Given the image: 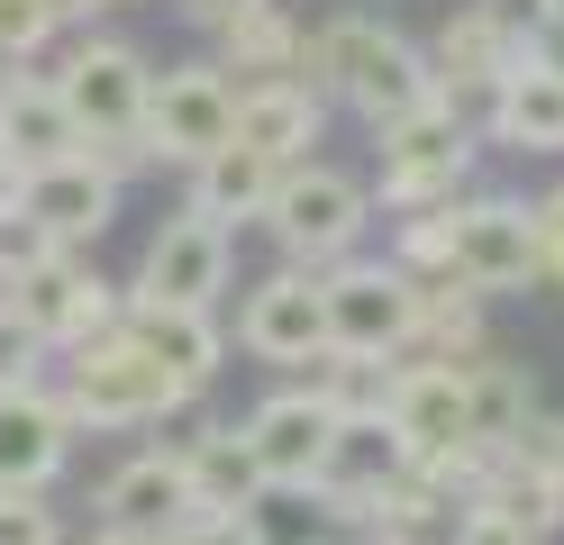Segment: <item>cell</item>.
Listing matches in <instances>:
<instances>
[{
    "mask_svg": "<svg viewBox=\"0 0 564 545\" xmlns=\"http://www.w3.org/2000/svg\"><path fill=\"white\" fill-rule=\"evenodd\" d=\"M46 363H55V355H46L37 337H28V327H19L10 309H0V391H28V382L46 373Z\"/></svg>",
    "mask_w": 564,
    "mask_h": 545,
    "instance_id": "obj_32",
    "label": "cell"
},
{
    "mask_svg": "<svg viewBox=\"0 0 564 545\" xmlns=\"http://www.w3.org/2000/svg\"><path fill=\"white\" fill-rule=\"evenodd\" d=\"M264 228H273V246L292 254L301 273H328V264H346V254L365 246L373 192L356 173H337V164H282L273 200H264Z\"/></svg>",
    "mask_w": 564,
    "mask_h": 545,
    "instance_id": "obj_2",
    "label": "cell"
},
{
    "mask_svg": "<svg viewBox=\"0 0 564 545\" xmlns=\"http://www.w3.org/2000/svg\"><path fill=\"white\" fill-rule=\"evenodd\" d=\"M273 173H282V164H264L256 145H219V155H200V164H192V200H183V209L219 218V228L237 237L246 218H264V200H273Z\"/></svg>",
    "mask_w": 564,
    "mask_h": 545,
    "instance_id": "obj_24",
    "label": "cell"
},
{
    "mask_svg": "<svg viewBox=\"0 0 564 545\" xmlns=\"http://www.w3.org/2000/svg\"><path fill=\"white\" fill-rule=\"evenodd\" d=\"M328 128V100L301 83V73H264V83L237 91V119H228V145H256L264 164H310V145Z\"/></svg>",
    "mask_w": 564,
    "mask_h": 545,
    "instance_id": "obj_16",
    "label": "cell"
},
{
    "mask_svg": "<svg viewBox=\"0 0 564 545\" xmlns=\"http://www.w3.org/2000/svg\"><path fill=\"white\" fill-rule=\"evenodd\" d=\"M37 10H46L55 28H83V19H91V0H37Z\"/></svg>",
    "mask_w": 564,
    "mask_h": 545,
    "instance_id": "obj_38",
    "label": "cell"
},
{
    "mask_svg": "<svg viewBox=\"0 0 564 545\" xmlns=\"http://www.w3.org/2000/svg\"><path fill=\"white\" fill-rule=\"evenodd\" d=\"M119 301H128V291H110V282L83 264V254H46V264H28V273H19L10 318H19L46 355H64V346L110 337V327H119Z\"/></svg>",
    "mask_w": 564,
    "mask_h": 545,
    "instance_id": "obj_8",
    "label": "cell"
},
{
    "mask_svg": "<svg viewBox=\"0 0 564 545\" xmlns=\"http://www.w3.org/2000/svg\"><path fill=\"white\" fill-rule=\"evenodd\" d=\"M228 119H237V83L219 64H164L147 83V109H137V137H147L155 164H200L228 145Z\"/></svg>",
    "mask_w": 564,
    "mask_h": 545,
    "instance_id": "obj_6",
    "label": "cell"
},
{
    "mask_svg": "<svg viewBox=\"0 0 564 545\" xmlns=\"http://www.w3.org/2000/svg\"><path fill=\"white\" fill-rule=\"evenodd\" d=\"M219 46H228V64L237 73H292V55H301V19L282 10V0H256V10H237L228 28H219Z\"/></svg>",
    "mask_w": 564,
    "mask_h": 545,
    "instance_id": "obj_27",
    "label": "cell"
},
{
    "mask_svg": "<svg viewBox=\"0 0 564 545\" xmlns=\"http://www.w3.org/2000/svg\"><path fill=\"white\" fill-rule=\"evenodd\" d=\"M382 137V200L392 209H437L455 200V182L474 173V119H465V100H419L410 119L392 128H373Z\"/></svg>",
    "mask_w": 564,
    "mask_h": 545,
    "instance_id": "obj_3",
    "label": "cell"
},
{
    "mask_svg": "<svg viewBox=\"0 0 564 545\" xmlns=\"http://www.w3.org/2000/svg\"><path fill=\"white\" fill-rule=\"evenodd\" d=\"M319 301H328V346L337 355H373V363H401L410 355V327H419V282L401 264H328L319 273Z\"/></svg>",
    "mask_w": 564,
    "mask_h": 545,
    "instance_id": "obj_5",
    "label": "cell"
},
{
    "mask_svg": "<svg viewBox=\"0 0 564 545\" xmlns=\"http://www.w3.org/2000/svg\"><path fill=\"white\" fill-rule=\"evenodd\" d=\"M455 291H538V228H528V200H465L446 209V273Z\"/></svg>",
    "mask_w": 564,
    "mask_h": 545,
    "instance_id": "obj_7",
    "label": "cell"
},
{
    "mask_svg": "<svg viewBox=\"0 0 564 545\" xmlns=\"http://www.w3.org/2000/svg\"><path fill=\"white\" fill-rule=\"evenodd\" d=\"M528 228H538V282L564 291V182H555L538 209H528Z\"/></svg>",
    "mask_w": 564,
    "mask_h": 545,
    "instance_id": "obj_33",
    "label": "cell"
},
{
    "mask_svg": "<svg viewBox=\"0 0 564 545\" xmlns=\"http://www.w3.org/2000/svg\"><path fill=\"white\" fill-rule=\"evenodd\" d=\"M301 391H319L337 418H365V410H382V391H392V363H373V355H310L301 363Z\"/></svg>",
    "mask_w": 564,
    "mask_h": 545,
    "instance_id": "obj_28",
    "label": "cell"
},
{
    "mask_svg": "<svg viewBox=\"0 0 564 545\" xmlns=\"http://www.w3.org/2000/svg\"><path fill=\"white\" fill-rule=\"evenodd\" d=\"M446 545H538V536H528V527H510L501 509H482V500H474L465 519H455V536H446Z\"/></svg>",
    "mask_w": 564,
    "mask_h": 545,
    "instance_id": "obj_36",
    "label": "cell"
},
{
    "mask_svg": "<svg viewBox=\"0 0 564 545\" xmlns=\"http://www.w3.org/2000/svg\"><path fill=\"white\" fill-rule=\"evenodd\" d=\"M173 10H183L192 28H228L237 10H256V0H173Z\"/></svg>",
    "mask_w": 564,
    "mask_h": 545,
    "instance_id": "obj_37",
    "label": "cell"
},
{
    "mask_svg": "<svg viewBox=\"0 0 564 545\" xmlns=\"http://www.w3.org/2000/svg\"><path fill=\"white\" fill-rule=\"evenodd\" d=\"M183 519H192V482H183V455L173 446L128 455L110 482H100V527H155V536H173Z\"/></svg>",
    "mask_w": 564,
    "mask_h": 545,
    "instance_id": "obj_19",
    "label": "cell"
},
{
    "mask_svg": "<svg viewBox=\"0 0 564 545\" xmlns=\"http://www.w3.org/2000/svg\"><path fill=\"white\" fill-rule=\"evenodd\" d=\"M510 455H528L538 472H555V482H564V418H528V427L510 436Z\"/></svg>",
    "mask_w": 564,
    "mask_h": 545,
    "instance_id": "obj_35",
    "label": "cell"
},
{
    "mask_svg": "<svg viewBox=\"0 0 564 545\" xmlns=\"http://www.w3.org/2000/svg\"><path fill=\"white\" fill-rule=\"evenodd\" d=\"M228 264H237V237L219 228V218H200V209H173L164 228L147 237V254H137V291H128V301L219 309V291H228Z\"/></svg>",
    "mask_w": 564,
    "mask_h": 545,
    "instance_id": "obj_9",
    "label": "cell"
},
{
    "mask_svg": "<svg viewBox=\"0 0 564 545\" xmlns=\"http://www.w3.org/2000/svg\"><path fill=\"white\" fill-rule=\"evenodd\" d=\"M365 545H373V536H365Z\"/></svg>",
    "mask_w": 564,
    "mask_h": 545,
    "instance_id": "obj_41",
    "label": "cell"
},
{
    "mask_svg": "<svg viewBox=\"0 0 564 545\" xmlns=\"http://www.w3.org/2000/svg\"><path fill=\"white\" fill-rule=\"evenodd\" d=\"M410 464H419V455L401 446V427L382 418V410H365V418H337V436H328L319 482H310V491H319V500L337 509V519H365V509H373L382 491H392Z\"/></svg>",
    "mask_w": 564,
    "mask_h": 545,
    "instance_id": "obj_15",
    "label": "cell"
},
{
    "mask_svg": "<svg viewBox=\"0 0 564 545\" xmlns=\"http://www.w3.org/2000/svg\"><path fill=\"white\" fill-rule=\"evenodd\" d=\"M292 73L319 100H346L365 128H392V119H410L419 100H437V73H429V55L410 46L401 28H382V19H328V28H301V55H292Z\"/></svg>",
    "mask_w": 564,
    "mask_h": 545,
    "instance_id": "obj_1",
    "label": "cell"
},
{
    "mask_svg": "<svg viewBox=\"0 0 564 545\" xmlns=\"http://www.w3.org/2000/svg\"><path fill=\"white\" fill-rule=\"evenodd\" d=\"M46 83H55L64 119H74L83 145H91V137H137V109H147V83H155V73H147L137 46H119V36H83Z\"/></svg>",
    "mask_w": 564,
    "mask_h": 545,
    "instance_id": "obj_11",
    "label": "cell"
},
{
    "mask_svg": "<svg viewBox=\"0 0 564 545\" xmlns=\"http://www.w3.org/2000/svg\"><path fill=\"white\" fill-rule=\"evenodd\" d=\"M528 418H538V391H528V373H519V363H501V355H474V363H465V427H474V446L501 455Z\"/></svg>",
    "mask_w": 564,
    "mask_h": 545,
    "instance_id": "obj_25",
    "label": "cell"
},
{
    "mask_svg": "<svg viewBox=\"0 0 564 545\" xmlns=\"http://www.w3.org/2000/svg\"><path fill=\"white\" fill-rule=\"evenodd\" d=\"M382 418L401 427V446L410 455H455V446H474V427H465V373H446V363H392V391H382Z\"/></svg>",
    "mask_w": 564,
    "mask_h": 545,
    "instance_id": "obj_18",
    "label": "cell"
},
{
    "mask_svg": "<svg viewBox=\"0 0 564 545\" xmlns=\"http://www.w3.org/2000/svg\"><path fill=\"white\" fill-rule=\"evenodd\" d=\"M91 10H147V0H91Z\"/></svg>",
    "mask_w": 564,
    "mask_h": 545,
    "instance_id": "obj_40",
    "label": "cell"
},
{
    "mask_svg": "<svg viewBox=\"0 0 564 545\" xmlns=\"http://www.w3.org/2000/svg\"><path fill=\"white\" fill-rule=\"evenodd\" d=\"M246 455H256V472H264V491H310L319 482V455H328V436H337V410L319 391H273V400H256L246 410Z\"/></svg>",
    "mask_w": 564,
    "mask_h": 545,
    "instance_id": "obj_12",
    "label": "cell"
},
{
    "mask_svg": "<svg viewBox=\"0 0 564 545\" xmlns=\"http://www.w3.org/2000/svg\"><path fill=\"white\" fill-rule=\"evenodd\" d=\"M510 64H519V55H510V36L491 28L482 0H465V10L437 28V46H429V73H437V91H446V100H482Z\"/></svg>",
    "mask_w": 564,
    "mask_h": 545,
    "instance_id": "obj_22",
    "label": "cell"
},
{
    "mask_svg": "<svg viewBox=\"0 0 564 545\" xmlns=\"http://www.w3.org/2000/svg\"><path fill=\"white\" fill-rule=\"evenodd\" d=\"M237 346L256 355V363H282V373H301L310 355H328V301H319V273L282 264L273 282H256V291H246V309H237Z\"/></svg>",
    "mask_w": 564,
    "mask_h": 545,
    "instance_id": "obj_13",
    "label": "cell"
},
{
    "mask_svg": "<svg viewBox=\"0 0 564 545\" xmlns=\"http://www.w3.org/2000/svg\"><path fill=\"white\" fill-rule=\"evenodd\" d=\"M474 500H482V509H501V519H510V527H528L538 545L564 527V482H555V472H538L528 455H510V446L482 464V491H474Z\"/></svg>",
    "mask_w": 564,
    "mask_h": 545,
    "instance_id": "obj_26",
    "label": "cell"
},
{
    "mask_svg": "<svg viewBox=\"0 0 564 545\" xmlns=\"http://www.w3.org/2000/svg\"><path fill=\"white\" fill-rule=\"evenodd\" d=\"M173 455H183V482H192V509H264V472L256 455H246V436L237 427H192V436H173Z\"/></svg>",
    "mask_w": 564,
    "mask_h": 545,
    "instance_id": "obj_21",
    "label": "cell"
},
{
    "mask_svg": "<svg viewBox=\"0 0 564 545\" xmlns=\"http://www.w3.org/2000/svg\"><path fill=\"white\" fill-rule=\"evenodd\" d=\"M10 218H28V228H37L55 254H83V246L119 218V182L74 145V155H55V164H28V173H19Z\"/></svg>",
    "mask_w": 564,
    "mask_h": 545,
    "instance_id": "obj_10",
    "label": "cell"
},
{
    "mask_svg": "<svg viewBox=\"0 0 564 545\" xmlns=\"http://www.w3.org/2000/svg\"><path fill=\"white\" fill-rule=\"evenodd\" d=\"M64 418L74 427H147V418H173L183 410V391H173L147 355H137L119 327L91 346H64Z\"/></svg>",
    "mask_w": 564,
    "mask_h": 545,
    "instance_id": "obj_4",
    "label": "cell"
},
{
    "mask_svg": "<svg viewBox=\"0 0 564 545\" xmlns=\"http://www.w3.org/2000/svg\"><path fill=\"white\" fill-rule=\"evenodd\" d=\"M46 36H55V19L37 10V0H0V64L46 55Z\"/></svg>",
    "mask_w": 564,
    "mask_h": 545,
    "instance_id": "obj_31",
    "label": "cell"
},
{
    "mask_svg": "<svg viewBox=\"0 0 564 545\" xmlns=\"http://www.w3.org/2000/svg\"><path fill=\"white\" fill-rule=\"evenodd\" d=\"M482 128L491 145H519V155H564V83L538 64H510L482 91Z\"/></svg>",
    "mask_w": 564,
    "mask_h": 545,
    "instance_id": "obj_20",
    "label": "cell"
},
{
    "mask_svg": "<svg viewBox=\"0 0 564 545\" xmlns=\"http://www.w3.org/2000/svg\"><path fill=\"white\" fill-rule=\"evenodd\" d=\"M0 145H10L19 173H28V164H55V155H74V145H83V128L64 119V100H55L46 73H10V83H0Z\"/></svg>",
    "mask_w": 564,
    "mask_h": 545,
    "instance_id": "obj_23",
    "label": "cell"
},
{
    "mask_svg": "<svg viewBox=\"0 0 564 545\" xmlns=\"http://www.w3.org/2000/svg\"><path fill=\"white\" fill-rule=\"evenodd\" d=\"M164 545H273V536L256 527V509H192Z\"/></svg>",
    "mask_w": 564,
    "mask_h": 545,
    "instance_id": "obj_30",
    "label": "cell"
},
{
    "mask_svg": "<svg viewBox=\"0 0 564 545\" xmlns=\"http://www.w3.org/2000/svg\"><path fill=\"white\" fill-rule=\"evenodd\" d=\"M119 337L155 363V373L200 400L209 382H219V363H228V337H219V318L209 309H173V301H119Z\"/></svg>",
    "mask_w": 564,
    "mask_h": 545,
    "instance_id": "obj_14",
    "label": "cell"
},
{
    "mask_svg": "<svg viewBox=\"0 0 564 545\" xmlns=\"http://www.w3.org/2000/svg\"><path fill=\"white\" fill-rule=\"evenodd\" d=\"M91 545H164V536H155V527H100Z\"/></svg>",
    "mask_w": 564,
    "mask_h": 545,
    "instance_id": "obj_39",
    "label": "cell"
},
{
    "mask_svg": "<svg viewBox=\"0 0 564 545\" xmlns=\"http://www.w3.org/2000/svg\"><path fill=\"white\" fill-rule=\"evenodd\" d=\"M519 64H538V73H555V83H564V0H546V10H538V28H528Z\"/></svg>",
    "mask_w": 564,
    "mask_h": 545,
    "instance_id": "obj_34",
    "label": "cell"
},
{
    "mask_svg": "<svg viewBox=\"0 0 564 545\" xmlns=\"http://www.w3.org/2000/svg\"><path fill=\"white\" fill-rule=\"evenodd\" d=\"M0 545H64V519L46 491H0Z\"/></svg>",
    "mask_w": 564,
    "mask_h": 545,
    "instance_id": "obj_29",
    "label": "cell"
},
{
    "mask_svg": "<svg viewBox=\"0 0 564 545\" xmlns=\"http://www.w3.org/2000/svg\"><path fill=\"white\" fill-rule=\"evenodd\" d=\"M64 455H74V418L46 382L28 391H0V491H46Z\"/></svg>",
    "mask_w": 564,
    "mask_h": 545,
    "instance_id": "obj_17",
    "label": "cell"
}]
</instances>
